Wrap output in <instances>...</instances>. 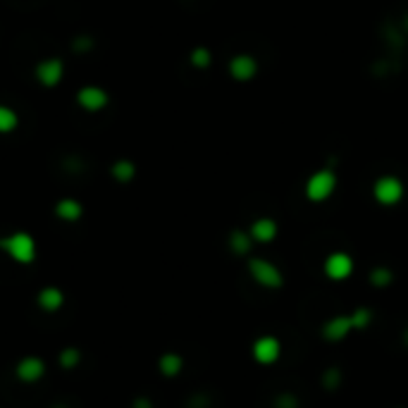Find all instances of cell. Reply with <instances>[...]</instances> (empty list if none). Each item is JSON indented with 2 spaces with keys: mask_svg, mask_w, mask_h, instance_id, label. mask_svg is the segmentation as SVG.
Returning a JSON list of instances; mask_svg holds the SVG:
<instances>
[{
  "mask_svg": "<svg viewBox=\"0 0 408 408\" xmlns=\"http://www.w3.org/2000/svg\"><path fill=\"white\" fill-rule=\"evenodd\" d=\"M368 284L377 291L389 289L394 284V270L387 268V265H375V268H370L368 272Z\"/></svg>",
  "mask_w": 408,
  "mask_h": 408,
  "instance_id": "cell-17",
  "label": "cell"
},
{
  "mask_svg": "<svg viewBox=\"0 0 408 408\" xmlns=\"http://www.w3.org/2000/svg\"><path fill=\"white\" fill-rule=\"evenodd\" d=\"M58 408H63V406H58Z\"/></svg>",
  "mask_w": 408,
  "mask_h": 408,
  "instance_id": "cell-28",
  "label": "cell"
},
{
  "mask_svg": "<svg viewBox=\"0 0 408 408\" xmlns=\"http://www.w3.org/2000/svg\"><path fill=\"white\" fill-rule=\"evenodd\" d=\"M337 184H339L337 174L332 172V169L323 167V169H315V172L305 179L303 194L310 203H325V201H330L332 196H335Z\"/></svg>",
  "mask_w": 408,
  "mask_h": 408,
  "instance_id": "cell-4",
  "label": "cell"
},
{
  "mask_svg": "<svg viewBox=\"0 0 408 408\" xmlns=\"http://www.w3.org/2000/svg\"><path fill=\"white\" fill-rule=\"evenodd\" d=\"M189 63H192L196 70H206V67L213 65V56H210L208 48H203V46H199V48L192 51V56H189Z\"/></svg>",
  "mask_w": 408,
  "mask_h": 408,
  "instance_id": "cell-22",
  "label": "cell"
},
{
  "mask_svg": "<svg viewBox=\"0 0 408 408\" xmlns=\"http://www.w3.org/2000/svg\"><path fill=\"white\" fill-rule=\"evenodd\" d=\"M58 360H60V365H63L65 370H72V368H77V365H79L81 353H79V349H74V346H65V349L58 353Z\"/></svg>",
  "mask_w": 408,
  "mask_h": 408,
  "instance_id": "cell-21",
  "label": "cell"
},
{
  "mask_svg": "<svg viewBox=\"0 0 408 408\" xmlns=\"http://www.w3.org/2000/svg\"><path fill=\"white\" fill-rule=\"evenodd\" d=\"M397 408H406V406H397Z\"/></svg>",
  "mask_w": 408,
  "mask_h": 408,
  "instance_id": "cell-27",
  "label": "cell"
},
{
  "mask_svg": "<svg viewBox=\"0 0 408 408\" xmlns=\"http://www.w3.org/2000/svg\"><path fill=\"white\" fill-rule=\"evenodd\" d=\"M251 358L261 368H270V365L280 363L282 358V339L275 335H261L251 344Z\"/></svg>",
  "mask_w": 408,
  "mask_h": 408,
  "instance_id": "cell-6",
  "label": "cell"
},
{
  "mask_svg": "<svg viewBox=\"0 0 408 408\" xmlns=\"http://www.w3.org/2000/svg\"><path fill=\"white\" fill-rule=\"evenodd\" d=\"M249 234L251 239H253L256 244H263V246H268V244H272L277 239V234H280V224H277L275 217H256L253 222L249 224Z\"/></svg>",
  "mask_w": 408,
  "mask_h": 408,
  "instance_id": "cell-12",
  "label": "cell"
},
{
  "mask_svg": "<svg viewBox=\"0 0 408 408\" xmlns=\"http://www.w3.org/2000/svg\"><path fill=\"white\" fill-rule=\"evenodd\" d=\"M36 305L43 313H58L65 305V291L56 287V284L41 287L38 294H36Z\"/></svg>",
  "mask_w": 408,
  "mask_h": 408,
  "instance_id": "cell-13",
  "label": "cell"
},
{
  "mask_svg": "<svg viewBox=\"0 0 408 408\" xmlns=\"http://www.w3.org/2000/svg\"><path fill=\"white\" fill-rule=\"evenodd\" d=\"M19 127V115L15 108L0 103V134H12Z\"/></svg>",
  "mask_w": 408,
  "mask_h": 408,
  "instance_id": "cell-20",
  "label": "cell"
},
{
  "mask_svg": "<svg viewBox=\"0 0 408 408\" xmlns=\"http://www.w3.org/2000/svg\"><path fill=\"white\" fill-rule=\"evenodd\" d=\"M132 408H153V401L148 397H139V399H134Z\"/></svg>",
  "mask_w": 408,
  "mask_h": 408,
  "instance_id": "cell-24",
  "label": "cell"
},
{
  "mask_svg": "<svg viewBox=\"0 0 408 408\" xmlns=\"http://www.w3.org/2000/svg\"><path fill=\"white\" fill-rule=\"evenodd\" d=\"M253 246H256V241L251 239L249 229H232L229 236H227L229 253L236 256V258H249L251 251H253Z\"/></svg>",
  "mask_w": 408,
  "mask_h": 408,
  "instance_id": "cell-15",
  "label": "cell"
},
{
  "mask_svg": "<svg viewBox=\"0 0 408 408\" xmlns=\"http://www.w3.org/2000/svg\"><path fill=\"white\" fill-rule=\"evenodd\" d=\"M246 272L251 282L265 291H280L284 287V272L280 270V265H275L263 256H249Z\"/></svg>",
  "mask_w": 408,
  "mask_h": 408,
  "instance_id": "cell-2",
  "label": "cell"
},
{
  "mask_svg": "<svg viewBox=\"0 0 408 408\" xmlns=\"http://www.w3.org/2000/svg\"><path fill=\"white\" fill-rule=\"evenodd\" d=\"M53 213L63 222H79L81 215H84V206H81V201L67 196V199H60L56 206H53Z\"/></svg>",
  "mask_w": 408,
  "mask_h": 408,
  "instance_id": "cell-16",
  "label": "cell"
},
{
  "mask_svg": "<svg viewBox=\"0 0 408 408\" xmlns=\"http://www.w3.org/2000/svg\"><path fill=\"white\" fill-rule=\"evenodd\" d=\"M110 177L115 182H120V184H129V182L136 177V165L132 160L122 158V160H115L113 167H110Z\"/></svg>",
  "mask_w": 408,
  "mask_h": 408,
  "instance_id": "cell-18",
  "label": "cell"
},
{
  "mask_svg": "<svg viewBox=\"0 0 408 408\" xmlns=\"http://www.w3.org/2000/svg\"><path fill=\"white\" fill-rule=\"evenodd\" d=\"M353 270H356V263L346 251H332L323 261V275L330 282H346L353 275Z\"/></svg>",
  "mask_w": 408,
  "mask_h": 408,
  "instance_id": "cell-7",
  "label": "cell"
},
{
  "mask_svg": "<svg viewBox=\"0 0 408 408\" xmlns=\"http://www.w3.org/2000/svg\"><path fill=\"white\" fill-rule=\"evenodd\" d=\"M320 385L325 392H339V387L344 385V372L337 365H330L320 372Z\"/></svg>",
  "mask_w": 408,
  "mask_h": 408,
  "instance_id": "cell-19",
  "label": "cell"
},
{
  "mask_svg": "<svg viewBox=\"0 0 408 408\" xmlns=\"http://www.w3.org/2000/svg\"><path fill=\"white\" fill-rule=\"evenodd\" d=\"M404 196H406L404 182H401L399 177H394V174L377 177L375 184H372V199H375L380 206H385V208L399 206V203L404 201Z\"/></svg>",
  "mask_w": 408,
  "mask_h": 408,
  "instance_id": "cell-5",
  "label": "cell"
},
{
  "mask_svg": "<svg viewBox=\"0 0 408 408\" xmlns=\"http://www.w3.org/2000/svg\"><path fill=\"white\" fill-rule=\"evenodd\" d=\"M275 408H301V399L294 392H282L275 399Z\"/></svg>",
  "mask_w": 408,
  "mask_h": 408,
  "instance_id": "cell-23",
  "label": "cell"
},
{
  "mask_svg": "<svg viewBox=\"0 0 408 408\" xmlns=\"http://www.w3.org/2000/svg\"><path fill=\"white\" fill-rule=\"evenodd\" d=\"M229 77L234 81H241V84H246V81H253L256 74H258V60L253 56H249V53H239V56L229 58Z\"/></svg>",
  "mask_w": 408,
  "mask_h": 408,
  "instance_id": "cell-11",
  "label": "cell"
},
{
  "mask_svg": "<svg viewBox=\"0 0 408 408\" xmlns=\"http://www.w3.org/2000/svg\"><path fill=\"white\" fill-rule=\"evenodd\" d=\"M46 360L41 356H22L15 365V377L22 385H33L46 377Z\"/></svg>",
  "mask_w": 408,
  "mask_h": 408,
  "instance_id": "cell-10",
  "label": "cell"
},
{
  "mask_svg": "<svg viewBox=\"0 0 408 408\" xmlns=\"http://www.w3.org/2000/svg\"><path fill=\"white\" fill-rule=\"evenodd\" d=\"M372 323H375V310L370 305H356L349 313L330 315L320 325V339L325 344H342L353 332H365Z\"/></svg>",
  "mask_w": 408,
  "mask_h": 408,
  "instance_id": "cell-1",
  "label": "cell"
},
{
  "mask_svg": "<svg viewBox=\"0 0 408 408\" xmlns=\"http://www.w3.org/2000/svg\"><path fill=\"white\" fill-rule=\"evenodd\" d=\"M184 365H187V360L179 351H165V353H160V358H158V372L167 380L179 377L182 372H184Z\"/></svg>",
  "mask_w": 408,
  "mask_h": 408,
  "instance_id": "cell-14",
  "label": "cell"
},
{
  "mask_svg": "<svg viewBox=\"0 0 408 408\" xmlns=\"http://www.w3.org/2000/svg\"><path fill=\"white\" fill-rule=\"evenodd\" d=\"M0 251L17 265H31L38 256L36 239L29 232H10L0 236Z\"/></svg>",
  "mask_w": 408,
  "mask_h": 408,
  "instance_id": "cell-3",
  "label": "cell"
},
{
  "mask_svg": "<svg viewBox=\"0 0 408 408\" xmlns=\"http://www.w3.org/2000/svg\"><path fill=\"white\" fill-rule=\"evenodd\" d=\"M404 29H406V31H408V15H406V17H404Z\"/></svg>",
  "mask_w": 408,
  "mask_h": 408,
  "instance_id": "cell-26",
  "label": "cell"
},
{
  "mask_svg": "<svg viewBox=\"0 0 408 408\" xmlns=\"http://www.w3.org/2000/svg\"><path fill=\"white\" fill-rule=\"evenodd\" d=\"M401 344H404V349H408V325L401 330Z\"/></svg>",
  "mask_w": 408,
  "mask_h": 408,
  "instance_id": "cell-25",
  "label": "cell"
},
{
  "mask_svg": "<svg viewBox=\"0 0 408 408\" xmlns=\"http://www.w3.org/2000/svg\"><path fill=\"white\" fill-rule=\"evenodd\" d=\"M33 79L43 88H56L65 79V63L60 58H43L33 67Z\"/></svg>",
  "mask_w": 408,
  "mask_h": 408,
  "instance_id": "cell-8",
  "label": "cell"
},
{
  "mask_svg": "<svg viewBox=\"0 0 408 408\" xmlns=\"http://www.w3.org/2000/svg\"><path fill=\"white\" fill-rule=\"evenodd\" d=\"M74 100H77V105L84 113H100L108 103H110V93H108L103 86L86 84V86H81L79 91H77Z\"/></svg>",
  "mask_w": 408,
  "mask_h": 408,
  "instance_id": "cell-9",
  "label": "cell"
}]
</instances>
